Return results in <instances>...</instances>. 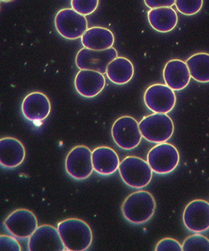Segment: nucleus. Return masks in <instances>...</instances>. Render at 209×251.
Returning <instances> with one entry per match:
<instances>
[{
    "label": "nucleus",
    "mask_w": 209,
    "mask_h": 251,
    "mask_svg": "<svg viewBox=\"0 0 209 251\" xmlns=\"http://www.w3.org/2000/svg\"><path fill=\"white\" fill-rule=\"evenodd\" d=\"M156 207L152 194L140 190L126 198L121 206V212L123 217L132 225H142L152 219Z\"/></svg>",
    "instance_id": "obj_2"
},
{
    "label": "nucleus",
    "mask_w": 209,
    "mask_h": 251,
    "mask_svg": "<svg viewBox=\"0 0 209 251\" xmlns=\"http://www.w3.org/2000/svg\"><path fill=\"white\" fill-rule=\"evenodd\" d=\"M25 158L23 143L15 137H3L0 140V164L4 169L17 168Z\"/></svg>",
    "instance_id": "obj_16"
},
{
    "label": "nucleus",
    "mask_w": 209,
    "mask_h": 251,
    "mask_svg": "<svg viewBox=\"0 0 209 251\" xmlns=\"http://www.w3.org/2000/svg\"><path fill=\"white\" fill-rule=\"evenodd\" d=\"M157 251H182L183 246H181L180 243L178 240L172 239V238H165L163 240H160L155 248Z\"/></svg>",
    "instance_id": "obj_26"
},
{
    "label": "nucleus",
    "mask_w": 209,
    "mask_h": 251,
    "mask_svg": "<svg viewBox=\"0 0 209 251\" xmlns=\"http://www.w3.org/2000/svg\"><path fill=\"white\" fill-rule=\"evenodd\" d=\"M115 43V36L110 29L102 27H92L86 30L81 37L84 48L92 50H106L112 48Z\"/></svg>",
    "instance_id": "obj_19"
},
{
    "label": "nucleus",
    "mask_w": 209,
    "mask_h": 251,
    "mask_svg": "<svg viewBox=\"0 0 209 251\" xmlns=\"http://www.w3.org/2000/svg\"><path fill=\"white\" fill-rule=\"evenodd\" d=\"M184 224L189 231L204 233L209 228V203L205 200H195L184 209Z\"/></svg>",
    "instance_id": "obj_13"
},
{
    "label": "nucleus",
    "mask_w": 209,
    "mask_h": 251,
    "mask_svg": "<svg viewBox=\"0 0 209 251\" xmlns=\"http://www.w3.org/2000/svg\"><path fill=\"white\" fill-rule=\"evenodd\" d=\"M176 7L181 14L184 15H193L200 11L204 1L203 0H177Z\"/></svg>",
    "instance_id": "obj_24"
},
{
    "label": "nucleus",
    "mask_w": 209,
    "mask_h": 251,
    "mask_svg": "<svg viewBox=\"0 0 209 251\" xmlns=\"http://www.w3.org/2000/svg\"><path fill=\"white\" fill-rule=\"evenodd\" d=\"M67 174L75 180H85L94 170L92 151L86 146H76L70 151L66 159Z\"/></svg>",
    "instance_id": "obj_8"
},
{
    "label": "nucleus",
    "mask_w": 209,
    "mask_h": 251,
    "mask_svg": "<svg viewBox=\"0 0 209 251\" xmlns=\"http://www.w3.org/2000/svg\"><path fill=\"white\" fill-rule=\"evenodd\" d=\"M117 57V51L113 47L101 51L83 48L76 54L75 63L80 71H95L104 75L106 74L110 63Z\"/></svg>",
    "instance_id": "obj_10"
},
{
    "label": "nucleus",
    "mask_w": 209,
    "mask_h": 251,
    "mask_svg": "<svg viewBox=\"0 0 209 251\" xmlns=\"http://www.w3.org/2000/svg\"><path fill=\"white\" fill-rule=\"evenodd\" d=\"M118 170L124 183L135 189L145 188L152 178V170L147 161L134 156L125 157Z\"/></svg>",
    "instance_id": "obj_3"
},
{
    "label": "nucleus",
    "mask_w": 209,
    "mask_h": 251,
    "mask_svg": "<svg viewBox=\"0 0 209 251\" xmlns=\"http://www.w3.org/2000/svg\"><path fill=\"white\" fill-rule=\"evenodd\" d=\"M164 81L173 91H181L188 86L191 75L186 62L174 59L166 63L163 70Z\"/></svg>",
    "instance_id": "obj_17"
},
{
    "label": "nucleus",
    "mask_w": 209,
    "mask_h": 251,
    "mask_svg": "<svg viewBox=\"0 0 209 251\" xmlns=\"http://www.w3.org/2000/svg\"><path fill=\"white\" fill-rule=\"evenodd\" d=\"M3 226L12 236L20 240L29 239L39 227L35 214L25 208H20L9 214Z\"/></svg>",
    "instance_id": "obj_9"
},
{
    "label": "nucleus",
    "mask_w": 209,
    "mask_h": 251,
    "mask_svg": "<svg viewBox=\"0 0 209 251\" xmlns=\"http://www.w3.org/2000/svg\"><path fill=\"white\" fill-rule=\"evenodd\" d=\"M186 64L192 79L198 82H209V54L197 53L188 58Z\"/></svg>",
    "instance_id": "obj_22"
},
{
    "label": "nucleus",
    "mask_w": 209,
    "mask_h": 251,
    "mask_svg": "<svg viewBox=\"0 0 209 251\" xmlns=\"http://www.w3.org/2000/svg\"><path fill=\"white\" fill-rule=\"evenodd\" d=\"M57 229L66 251H85L92 246L93 234L87 223L79 219H68L58 224Z\"/></svg>",
    "instance_id": "obj_1"
},
{
    "label": "nucleus",
    "mask_w": 209,
    "mask_h": 251,
    "mask_svg": "<svg viewBox=\"0 0 209 251\" xmlns=\"http://www.w3.org/2000/svg\"><path fill=\"white\" fill-rule=\"evenodd\" d=\"M99 5L98 0H72V9L78 14L86 16L92 15L96 10Z\"/></svg>",
    "instance_id": "obj_25"
},
{
    "label": "nucleus",
    "mask_w": 209,
    "mask_h": 251,
    "mask_svg": "<svg viewBox=\"0 0 209 251\" xmlns=\"http://www.w3.org/2000/svg\"><path fill=\"white\" fill-rule=\"evenodd\" d=\"M0 251H21V247L15 237L1 235L0 236Z\"/></svg>",
    "instance_id": "obj_27"
},
{
    "label": "nucleus",
    "mask_w": 209,
    "mask_h": 251,
    "mask_svg": "<svg viewBox=\"0 0 209 251\" xmlns=\"http://www.w3.org/2000/svg\"><path fill=\"white\" fill-rule=\"evenodd\" d=\"M112 136L115 143L123 150H132L140 144L142 135L139 123L129 116L118 118L112 126Z\"/></svg>",
    "instance_id": "obj_6"
},
{
    "label": "nucleus",
    "mask_w": 209,
    "mask_h": 251,
    "mask_svg": "<svg viewBox=\"0 0 209 251\" xmlns=\"http://www.w3.org/2000/svg\"><path fill=\"white\" fill-rule=\"evenodd\" d=\"M180 155L176 147L170 143L154 146L147 154V163L152 172L157 174H171L178 167Z\"/></svg>",
    "instance_id": "obj_5"
},
{
    "label": "nucleus",
    "mask_w": 209,
    "mask_h": 251,
    "mask_svg": "<svg viewBox=\"0 0 209 251\" xmlns=\"http://www.w3.org/2000/svg\"><path fill=\"white\" fill-rule=\"evenodd\" d=\"M140 133L150 143H166L174 132V124L166 114L153 113L144 117L139 123Z\"/></svg>",
    "instance_id": "obj_4"
},
{
    "label": "nucleus",
    "mask_w": 209,
    "mask_h": 251,
    "mask_svg": "<svg viewBox=\"0 0 209 251\" xmlns=\"http://www.w3.org/2000/svg\"><path fill=\"white\" fill-rule=\"evenodd\" d=\"M28 251H65L66 250L57 228L44 225L39 226L29 237Z\"/></svg>",
    "instance_id": "obj_12"
},
{
    "label": "nucleus",
    "mask_w": 209,
    "mask_h": 251,
    "mask_svg": "<svg viewBox=\"0 0 209 251\" xmlns=\"http://www.w3.org/2000/svg\"><path fill=\"white\" fill-rule=\"evenodd\" d=\"M92 163L97 174L109 176L119 169L120 159L113 149L102 146L92 151Z\"/></svg>",
    "instance_id": "obj_18"
},
{
    "label": "nucleus",
    "mask_w": 209,
    "mask_h": 251,
    "mask_svg": "<svg viewBox=\"0 0 209 251\" xmlns=\"http://www.w3.org/2000/svg\"><path fill=\"white\" fill-rule=\"evenodd\" d=\"M55 29L67 40H76L88 29V21L73 9H60L55 18Z\"/></svg>",
    "instance_id": "obj_7"
},
{
    "label": "nucleus",
    "mask_w": 209,
    "mask_h": 251,
    "mask_svg": "<svg viewBox=\"0 0 209 251\" xmlns=\"http://www.w3.org/2000/svg\"><path fill=\"white\" fill-rule=\"evenodd\" d=\"M175 3V0H145L146 5L151 9L171 8Z\"/></svg>",
    "instance_id": "obj_28"
},
{
    "label": "nucleus",
    "mask_w": 209,
    "mask_h": 251,
    "mask_svg": "<svg viewBox=\"0 0 209 251\" xmlns=\"http://www.w3.org/2000/svg\"><path fill=\"white\" fill-rule=\"evenodd\" d=\"M106 86V78L103 74L95 71L81 70L75 79V90L86 98H93L100 94Z\"/></svg>",
    "instance_id": "obj_14"
},
{
    "label": "nucleus",
    "mask_w": 209,
    "mask_h": 251,
    "mask_svg": "<svg viewBox=\"0 0 209 251\" xmlns=\"http://www.w3.org/2000/svg\"><path fill=\"white\" fill-rule=\"evenodd\" d=\"M134 71L131 60L125 57H117L110 63L106 70V75L112 83L121 86L132 80Z\"/></svg>",
    "instance_id": "obj_21"
},
{
    "label": "nucleus",
    "mask_w": 209,
    "mask_h": 251,
    "mask_svg": "<svg viewBox=\"0 0 209 251\" xmlns=\"http://www.w3.org/2000/svg\"><path fill=\"white\" fill-rule=\"evenodd\" d=\"M148 21L156 31L168 33L178 25V14L172 8L151 9L148 12Z\"/></svg>",
    "instance_id": "obj_20"
},
{
    "label": "nucleus",
    "mask_w": 209,
    "mask_h": 251,
    "mask_svg": "<svg viewBox=\"0 0 209 251\" xmlns=\"http://www.w3.org/2000/svg\"><path fill=\"white\" fill-rule=\"evenodd\" d=\"M176 100L174 91L163 84L150 86L144 93L145 105L154 113H168L174 108Z\"/></svg>",
    "instance_id": "obj_11"
},
{
    "label": "nucleus",
    "mask_w": 209,
    "mask_h": 251,
    "mask_svg": "<svg viewBox=\"0 0 209 251\" xmlns=\"http://www.w3.org/2000/svg\"><path fill=\"white\" fill-rule=\"evenodd\" d=\"M51 110L49 98L42 92H32L26 96L22 103V112L26 119L41 122L48 117Z\"/></svg>",
    "instance_id": "obj_15"
},
{
    "label": "nucleus",
    "mask_w": 209,
    "mask_h": 251,
    "mask_svg": "<svg viewBox=\"0 0 209 251\" xmlns=\"http://www.w3.org/2000/svg\"><path fill=\"white\" fill-rule=\"evenodd\" d=\"M184 251H209V240L202 234L187 237L183 244Z\"/></svg>",
    "instance_id": "obj_23"
}]
</instances>
